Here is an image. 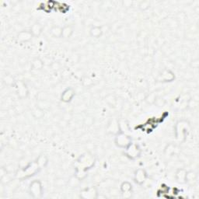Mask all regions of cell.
Instances as JSON below:
<instances>
[{
  "label": "cell",
  "mask_w": 199,
  "mask_h": 199,
  "mask_svg": "<svg viewBox=\"0 0 199 199\" xmlns=\"http://www.w3.org/2000/svg\"><path fill=\"white\" fill-rule=\"evenodd\" d=\"M131 191H132V185L128 183H124L121 185V191L122 194H130Z\"/></svg>",
  "instance_id": "3957f363"
},
{
  "label": "cell",
  "mask_w": 199,
  "mask_h": 199,
  "mask_svg": "<svg viewBox=\"0 0 199 199\" xmlns=\"http://www.w3.org/2000/svg\"><path fill=\"white\" fill-rule=\"evenodd\" d=\"M85 191H87L88 194L85 193V192L81 193V196L84 198H97V193L94 188H89V189H86Z\"/></svg>",
  "instance_id": "6da1fadb"
},
{
  "label": "cell",
  "mask_w": 199,
  "mask_h": 199,
  "mask_svg": "<svg viewBox=\"0 0 199 199\" xmlns=\"http://www.w3.org/2000/svg\"><path fill=\"white\" fill-rule=\"evenodd\" d=\"M145 179H146V174L144 173V171L143 170H138L137 173H136L135 174V182L136 183H139V184H141V183H142V182L144 181Z\"/></svg>",
  "instance_id": "7a4b0ae2"
}]
</instances>
